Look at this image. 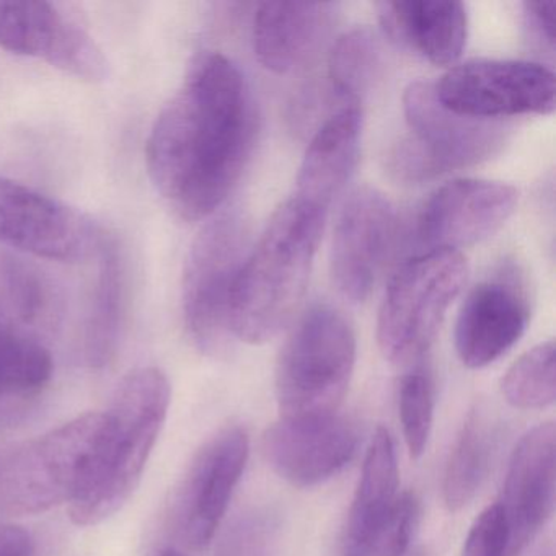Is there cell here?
Listing matches in <instances>:
<instances>
[{
    "label": "cell",
    "instance_id": "6da1fadb",
    "mask_svg": "<svg viewBox=\"0 0 556 556\" xmlns=\"http://www.w3.org/2000/svg\"><path fill=\"white\" fill-rule=\"evenodd\" d=\"M255 132V105L239 67L206 54L155 119L146 148L149 177L181 219H206L239 181Z\"/></svg>",
    "mask_w": 556,
    "mask_h": 556
},
{
    "label": "cell",
    "instance_id": "7a4b0ae2",
    "mask_svg": "<svg viewBox=\"0 0 556 556\" xmlns=\"http://www.w3.org/2000/svg\"><path fill=\"white\" fill-rule=\"evenodd\" d=\"M327 211L301 198L286 201L250 249L233 289L230 331L263 344L288 327L301 307Z\"/></svg>",
    "mask_w": 556,
    "mask_h": 556
},
{
    "label": "cell",
    "instance_id": "3957f363",
    "mask_svg": "<svg viewBox=\"0 0 556 556\" xmlns=\"http://www.w3.org/2000/svg\"><path fill=\"white\" fill-rule=\"evenodd\" d=\"M167 376L155 367L131 370L103 413L99 442L76 497L71 519L96 526L118 513L141 483L170 406Z\"/></svg>",
    "mask_w": 556,
    "mask_h": 556
},
{
    "label": "cell",
    "instance_id": "277c9868",
    "mask_svg": "<svg viewBox=\"0 0 556 556\" xmlns=\"http://www.w3.org/2000/svg\"><path fill=\"white\" fill-rule=\"evenodd\" d=\"M356 333L330 305H315L295 325L279 354L276 400L281 418L338 413L356 367Z\"/></svg>",
    "mask_w": 556,
    "mask_h": 556
},
{
    "label": "cell",
    "instance_id": "5b68a950",
    "mask_svg": "<svg viewBox=\"0 0 556 556\" xmlns=\"http://www.w3.org/2000/svg\"><path fill=\"white\" fill-rule=\"evenodd\" d=\"M467 275V260L454 250H429L396 269L377 320V341L387 361L412 363L431 348Z\"/></svg>",
    "mask_w": 556,
    "mask_h": 556
},
{
    "label": "cell",
    "instance_id": "8992f818",
    "mask_svg": "<svg viewBox=\"0 0 556 556\" xmlns=\"http://www.w3.org/2000/svg\"><path fill=\"white\" fill-rule=\"evenodd\" d=\"M403 112L412 136L390 151L389 170L405 184H422L486 161L506 142L503 123L451 112L431 83L419 80L405 90Z\"/></svg>",
    "mask_w": 556,
    "mask_h": 556
},
{
    "label": "cell",
    "instance_id": "52a82bcc",
    "mask_svg": "<svg viewBox=\"0 0 556 556\" xmlns=\"http://www.w3.org/2000/svg\"><path fill=\"white\" fill-rule=\"evenodd\" d=\"M103 413H86L0 460V510L40 514L76 497L99 442Z\"/></svg>",
    "mask_w": 556,
    "mask_h": 556
},
{
    "label": "cell",
    "instance_id": "ba28073f",
    "mask_svg": "<svg viewBox=\"0 0 556 556\" xmlns=\"http://www.w3.org/2000/svg\"><path fill=\"white\" fill-rule=\"evenodd\" d=\"M250 233L240 214L227 213L201 229L184 271V315L191 340L204 354L223 356L232 344L230 307Z\"/></svg>",
    "mask_w": 556,
    "mask_h": 556
},
{
    "label": "cell",
    "instance_id": "9c48e42d",
    "mask_svg": "<svg viewBox=\"0 0 556 556\" xmlns=\"http://www.w3.org/2000/svg\"><path fill=\"white\" fill-rule=\"evenodd\" d=\"M434 87L445 109L468 118L500 122L555 110V74L526 61H470L448 71Z\"/></svg>",
    "mask_w": 556,
    "mask_h": 556
},
{
    "label": "cell",
    "instance_id": "30bf717a",
    "mask_svg": "<svg viewBox=\"0 0 556 556\" xmlns=\"http://www.w3.org/2000/svg\"><path fill=\"white\" fill-rule=\"evenodd\" d=\"M0 245L51 262L102 252V232L86 214L18 181L0 177Z\"/></svg>",
    "mask_w": 556,
    "mask_h": 556
},
{
    "label": "cell",
    "instance_id": "8fae6325",
    "mask_svg": "<svg viewBox=\"0 0 556 556\" xmlns=\"http://www.w3.org/2000/svg\"><path fill=\"white\" fill-rule=\"evenodd\" d=\"M249 455L250 438L242 426L220 429L194 455L174 503L175 530L191 548L213 542Z\"/></svg>",
    "mask_w": 556,
    "mask_h": 556
},
{
    "label": "cell",
    "instance_id": "7c38bea8",
    "mask_svg": "<svg viewBox=\"0 0 556 556\" xmlns=\"http://www.w3.org/2000/svg\"><path fill=\"white\" fill-rule=\"evenodd\" d=\"M400 220L395 206L372 188L354 191L341 207L331 240L333 285L344 299L364 302L395 252Z\"/></svg>",
    "mask_w": 556,
    "mask_h": 556
},
{
    "label": "cell",
    "instance_id": "4fadbf2b",
    "mask_svg": "<svg viewBox=\"0 0 556 556\" xmlns=\"http://www.w3.org/2000/svg\"><path fill=\"white\" fill-rule=\"evenodd\" d=\"M359 431L340 413L279 418L263 434L266 464L292 486L312 488L340 473L357 451Z\"/></svg>",
    "mask_w": 556,
    "mask_h": 556
},
{
    "label": "cell",
    "instance_id": "5bb4252c",
    "mask_svg": "<svg viewBox=\"0 0 556 556\" xmlns=\"http://www.w3.org/2000/svg\"><path fill=\"white\" fill-rule=\"evenodd\" d=\"M555 500L556 428L542 422L517 442L496 501L509 535V556H519L535 539L552 517Z\"/></svg>",
    "mask_w": 556,
    "mask_h": 556
},
{
    "label": "cell",
    "instance_id": "9a60e30c",
    "mask_svg": "<svg viewBox=\"0 0 556 556\" xmlns=\"http://www.w3.org/2000/svg\"><path fill=\"white\" fill-rule=\"evenodd\" d=\"M530 304L522 281L509 269L468 292L455 321V350L468 369H483L503 357L526 333Z\"/></svg>",
    "mask_w": 556,
    "mask_h": 556
},
{
    "label": "cell",
    "instance_id": "2e32d148",
    "mask_svg": "<svg viewBox=\"0 0 556 556\" xmlns=\"http://www.w3.org/2000/svg\"><path fill=\"white\" fill-rule=\"evenodd\" d=\"M516 188L464 178L439 188L422 207L418 236L431 250L473 245L493 236L514 213Z\"/></svg>",
    "mask_w": 556,
    "mask_h": 556
},
{
    "label": "cell",
    "instance_id": "e0dca14e",
    "mask_svg": "<svg viewBox=\"0 0 556 556\" xmlns=\"http://www.w3.org/2000/svg\"><path fill=\"white\" fill-rule=\"evenodd\" d=\"M333 2H265L253 18V48L260 63L289 74L311 63L333 30Z\"/></svg>",
    "mask_w": 556,
    "mask_h": 556
},
{
    "label": "cell",
    "instance_id": "ac0fdd59",
    "mask_svg": "<svg viewBox=\"0 0 556 556\" xmlns=\"http://www.w3.org/2000/svg\"><path fill=\"white\" fill-rule=\"evenodd\" d=\"M377 12L390 40L435 66H451L464 53L468 21L462 2L387 0L377 4Z\"/></svg>",
    "mask_w": 556,
    "mask_h": 556
},
{
    "label": "cell",
    "instance_id": "d6986e66",
    "mask_svg": "<svg viewBox=\"0 0 556 556\" xmlns=\"http://www.w3.org/2000/svg\"><path fill=\"white\" fill-rule=\"evenodd\" d=\"M363 112L359 105L340 106L315 131L301 170L294 197L328 211L343 191L359 159Z\"/></svg>",
    "mask_w": 556,
    "mask_h": 556
},
{
    "label": "cell",
    "instance_id": "ffe728a7",
    "mask_svg": "<svg viewBox=\"0 0 556 556\" xmlns=\"http://www.w3.org/2000/svg\"><path fill=\"white\" fill-rule=\"evenodd\" d=\"M406 497L408 493H400L395 442L389 429L380 426L367 445L359 483L348 513L343 552L356 548L386 529L399 516Z\"/></svg>",
    "mask_w": 556,
    "mask_h": 556
},
{
    "label": "cell",
    "instance_id": "44dd1931",
    "mask_svg": "<svg viewBox=\"0 0 556 556\" xmlns=\"http://www.w3.org/2000/svg\"><path fill=\"white\" fill-rule=\"evenodd\" d=\"M61 299L53 282L35 266L0 255V324L37 337L60 324Z\"/></svg>",
    "mask_w": 556,
    "mask_h": 556
},
{
    "label": "cell",
    "instance_id": "7402d4cb",
    "mask_svg": "<svg viewBox=\"0 0 556 556\" xmlns=\"http://www.w3.org/2000/svg\"><path fill=\"white\" fill-rule=\"evenodd\" d=\"M497 445V422L483 405L468 413L445 465L442 497L451 513L471 503L486 480Z\"/></svg>",
    "mask_w": 556,
    "mask_h": 556
},
{
    "label": "cell",
    "instance_id": "603a6c76",
    "mask_svg": "<svg viewBox=\"0 0 556 556\" xmlns=\"http://www.w3.org/2000/svg\"><path fill=\"white\" fill-rule=\"evenodd\" d=\"M73 22L48 2H0V48L53 63Z\"/></svg>",
    "mask_w": 556,
    "mask_h": 556
},
{
    "label": "cell",
    "instance_id": "cb8c5ba5",
    "mask_svg": "<svg viewBox=\"0 0 556 556\" xmlns=\"http://www.w3.org/2000/svg\"><path fill=\"white\" fill-rule=\"evenodd\" d=\"M382 47L370 28L338 38L328 61V92L341 106L359 105L382 73Z\"/></svg>",
    "mask_w": 556,
    "mask_h": 556
},
{
    "label": "cell",
    "instance_id": "d4e9b609",
    "mask_svg": "<svg viewBox=\"0 0 556 556\" xmlns=\"http://www.w3.org/2000/svg\"><path fill=\"white\" fill-rule=\"evenodd\" d=\"M53 376V357L37 338L0 324V396L40 392Z\"/></svg>",
    "mask_w": 556,
    "mask_h": 556
},
{
    "label": "cell",
    "instance_id": "484cf974",
    "mask_svg": "<svg viewBox=\"0 0 556 556\" xmlns=\"http://www.w3.org/2000/svg\"><path fill=\"white\" fill-rule=\"evenodd\" d=\"M501 393L513 408H548L556 400L555 343L536 344L504 374Z\"/></svg>",
    "mask_w": 556,
    "mask_h": 556
},
{
    "label": "cell",
    "instance_id": "4316f807",
    "mask_svg": "<svg viewBox=\"0 0 556 556\" xmlns=\"http://www.w3.org/2000/svg\"><path fill=\"white\" fill-rule=\"evenodd\" d=\"M102 268L96 301L87 327L86 351L90 364L109 361L118 333L119 301H122V282H119L118 256L115 249L103 245Z\"/></svg>",
    "mask_w": 556,
    "mask_h": 556
},
{
    "label": "cell",
    "instance_id": "83f0119b",
    "mask_svg": "<svg viewBox=\"0 0 556 556\" xmlns=\"http://www.w3.org/2000/svg\"><path fill=\"white\" fill-rule=\"evenodd\" d=\"M434 383L426 370L403 377L399 387V416L409 457L419 458L428 447L434 422Z\"/></svg>",
    "mask_w": 556,
    "mask_h": 556
},
{
    "label": "cell",
    "instance_id": "f1b7e54d",
    "mask_svg": "<svg viewBox=\"0 0 556 556\" xmlns=\"http://www.w3.org/2000/svg\"><path fill=\"white\" fill-rule=\"evenodd\" d=\"M418 514V500L415 494L409 493L405 506L392 523L357 545L356 548L344 552L343 556H405L412 543Z\"/></svg>",
    "mask_w": 556,
    "mask_h": 556
},
{
    "label": "cell",
    "instance_id": "f546056e",
    "mask_svg": "<svg viewBox=\"0 0 556 556\" xmlns=\"http://www.w3.org/2000/svg\"><path fill=\"white\" fill-rule=\"evenodd\" d=\"M462 556H509V535L496 503L488 506L471 523Z\"/></svg>",
    "mask_w": 556,
    "mask_h": 556
},
{
    "label": "cell",
    "instance_id": "4dcf8cb0",
    "mask_svg": "<svg viewBox=\"0 0 556 556\" xmlns=\"http://www.w3.org/2000/svg\"><path fill=\"white\" fill-rule=\"evenodd\" d=\"M273 535V522L265 514H250L229 533L223 556H269Z\"/></svg>",
    "mask_w": 556,
    "mask_h": 556
},
{
    "label": "cell",
    "instance_id": "1f68e13d",
    "mask_svg": "<svg viewBox=\"0 0 556 556\" xmlns=\"http://www.w3.org/2000/svg\"><path fill=\"white\" fill-rule=\"evenodd\" d=\"M523 25L530 40L543 53L553 58L556 47V4L555 2H526Z\"/></svg>",
    "mask_w": 556,
    "mask_h": 556
},
{
    "label": "cell",
    "instance_id": "d6a6232c",
    "mask_svg": "<svg viewBox=\"0 0 556 556\" xmlns=\"http://www.w3.org/2000/svg\"><path fill=\"white\" fill-rule=\"evenodd\" d=\"M31 536L14 523L0 522V556H30Z\"/></svg>",
    "mask_w": 556,
    "mask_h": 556
},
{
    "label": "cell",
    "instance_id": "836d02e7",
    "mask_svg": "<svg viewBox=\"0 0 556 556\" xmlns=\"http://www.w3.org/2000/svg\"><path fill=\"white\" fill-rule=\"evenodd\" d=\"M157 556H184L181 553L175 552V549H165V552H162L161 555Z\"/></svg>",
    "mask_w": 556,
    "mask_h": 556
},
{
    "label": "cell",
    "instance_id": "e575fe53",
    "mask_svg": "<svg viewBox=\"0 0 556 556\" xmlns=\"http://www.w3.org/2000/svg\"><path fill=\"white\" fill-rule=\"evenodd\" d=\"M408 556H428V555H426V553L422 552V549H413V552L409 553Z\"/></svg>",
    "mask_w": 556,
    "mask_h": 556
}]
</instances>
